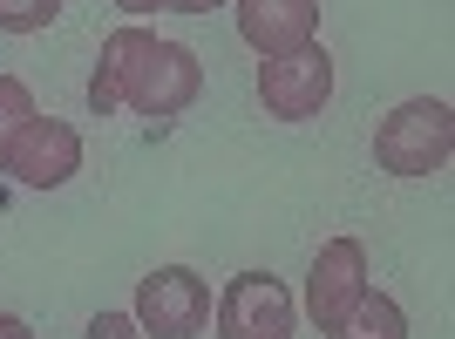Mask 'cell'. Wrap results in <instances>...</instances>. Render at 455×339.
Instances as JSON below:
<instances>
[{
  "mask_svg": "<svg viewBox=\"0 0 455 339\" xmlns=\"http://www.w3.org/2000/svg\"><path fill=\"white\" fill-rule=\"evenodd\" d=\"M204 95V61L184 41H164L150 28H116L95 55L89 75V109L95 115H184Z\"/></svg>",
  "mask_w": 455,
  "mask_h": 339,
  "instance_id": "obj_1",
  "label": "cell"
},
{
  "mask_svg": "<svg viewBox=\"0 0 455 339\" xmlns=\"http://www.w3.org/2000/svg\"><path fill=\"white\" fill-rule=\"evenodd\" d=\"M455 156V109L442 95H408L380 115L374 130V163L387 177H442Z\"/></svg>",
  "mask_w": 455,
  "mask_h": 339,
  "instance_id": "obj_2",
  "label": "cell"
},
{
  "mask_svg": "<svg viewBox=\"0 0 455 339\" xmlns=\"http://www.w3.org/2000/svg\"><path fill=\"white\" fill-rule=\"evenodd\" d=\"M130 319L143 326V339H197L211 326V285L190 264H156L150 279H136Z\"/></svg>",
  "mask_w": 455,
  "mask_h": 339,
  "instance_id": "obj_3",
  "label": "cell"
},
{
  "mask_svg": "<svg viewBox=\"0 0 455 339\" xmlns=\"http://www.w3.org/2000/svg\"><path fill=\"white\" fill-rule=\"evenodd\" d=\"M0 170L20 190H61L82 170V130L61 115H28L7 143H0Z\"/></svg>",
  "mask_w": 455,
  "mask_h": 339,
  "instance_id": "obj_4",
  "label": "cell"
},
{
  "mask_svg": "<svg viewBox=\"0 0 455 339\" xmlns=\"http://www.w3.org/2000/svg\"><path fill=\"white\" fill-rule=\"evenodd\" d=\"M211 319H218V339H292L299 333V299L272 272H238L211 299Z\"/></svg>",
  "mask_w": 455,
  "mask_h": 339,
  "instance_id": "obj_5",
  "label": "cell"
},
{
  "mask_svg": "<svg viewBox=\"0 0 455 339\" xmlns=\"http://www.w3.org/2000/svg\"><path fill=\"white\" fill-rule=\"evenodd\" d=\"M259 102H266V115H279V122H313V115L333 102V55L313 41L299 55L259 61Z\"/></svg>",
  "mask_w": 455,
  "mask_h": 339,
  "instance_id": "obj_6",
  "label": "cell"
},
{
  "mask_svg": "<svg viewBox=\"0 0 455 339\" xmlns=\"http://www.w3.org/2000/svg\"><path fill=\"white\" fill-rule=\"evenodd\" d=\"M367 299V245L361 238H326L306 272V319L320 333H340V319Z\"/></svg>",
  "mask_w": 455,
  "mask_h": 339,
  "instance_id": "obj_7",
  "label": "cell"
},
{
  "mask_svg": "<svg viewBox=\"0 0 455 339\" xmlns=\"http://www.w3.org/2000/svg\"><path fill=\"white\" fill-rule=\"evenodd\" d=\"M231 20H238V41L259 61L299 55L320 41V0H231Z\"/></svg>",
  "mask_w": 455,
  "mask_h": 339,
  "instance_id": "obj_8",
  "label": "cell"
},
{
  "mask_svg": "<svg viewBox=\"0 0 455 339\" xmlns=\"http://www.w3.org/2000/svg\"><path fill=\"white\" fill-rule=\"evenodd\" d=\"M326 339H408V312H401L387 292L367 285V299L340 319V333H326Z\"/></svg>",
  "mask_w": 455,
  "mask_h": 339,
  "instance_id": "obj_9",
  "label": "cell"
},
{
  "mask_svg": "<svg viewBox=\"0 0 455 339\" xmlns=\"http://www.w3.org/2000/svg\"><path fill=\"white\" fill-rule=\"evenodd\" d=\"M61 14V0H0V35H41Z\"/></svg>",
  "mask_w": 455,
  "mask_h": 339,
  "instance_id": "obj_10",
  "label": "cell"
},
{
  "mask_svg": "<svg viewBox=\"0 0 455 339\" xmlns=\"http://www.w3.org/2000/svg\"><path fill=\"white\" fill-rule=\"evenodd\" d=\"M28 115H41V109H35V89H28L20 75H0V143H7Z\"/></svg>",
  "mask_w": 455,
  "mask_h": 339,
  "instance_id": "obj_11",
  "label": "cell"
},
{
  "mask_svg": "<svg viewBox=\"0 0 455 339\" xmlns=\"http://www.w3.org/2000/svg\"><path fill=\"white\" fill-rule=\"evenodd\" d=\"M123 14H211V7H231V0H109Z\"/></svg>",
  "mask_w": 455,
  "mask_h": 339,
  "instance_id": "obj_12",
  "label": "cell"
},
{
  "mask_svg": "<svg viewBox=\"0 0 455 339\" xmlns=\"http://www.w3.org/2000/svg\"><path fill=\"white\" fill-rule=\"evenodd\" d=\"M82 339H143V326H136L130 312H95Z\"/></svg>",
  "mask_w": 455,
  "mask_h": 339,
  "instance_id": "obj_13",
  "label": "cell"
},
{
  "mask_svg": "<svg viewBox=\"0 0 455 339\" xmlns=\"http://www.w3.org/2000/svg\"><path fill=\"white\" fill-rule=\"evenodd\" d=\"M0 339H35V326L14 319V312H0Z\"/></svg>",
  "mask_w": 455,
  "mask_h": 339,
  "instance_id": "obj_14",
  "label": "cell"
}]
</instances>
